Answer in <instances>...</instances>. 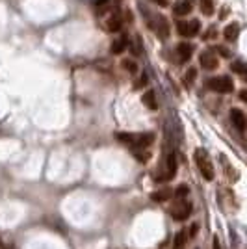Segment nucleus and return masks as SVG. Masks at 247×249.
<instances>
[{"mask_svg":"<svg viewBox=\"0 0 247 249\" xmlns=\"http://www.w3.org/2000/svg\"><path fill=\"white\" fill-rule=\"evenodd\" d=\"M230 121H232V124L236 126L240 132H244V130L247 128L246 114H244L242 110H238V108H232V110H230Z\"/></svg>","mask_w":247,"mask_h":249,"instance_id":"9","label":"nucleus"},{"mask_svg":"<svg viewBox=\"0 0 247 249\" xmlns=\"http://www.w3.org/2000/svg\"><path fill=\"white\" fill-rule=\"evenodd\" d=\"M195 76H197V69H194V67H192V69H188V71H186V76H184L186 84L190 86V84L195 80Z\"/></svg>","mask_w":247,"mask_h":249,"instance_id":"23","label":"nucleus"},{"mask_svg":"<svg viewBox=\"0 0 247 249\" xmlns=\"http://www.w3.org/2000/svg\"><path fill=\"white\" fill-rule=\"evenodd\" d=\"M194 158H195V164L199 167V171H201V175L205 177L206 180H214V166H212V162H210L205 149H197Z\"/></svg>","mask_w":247,"mask_h":249,"instance_id":"2","label":"nucleus"},{"mask_svg":"<svg viewBox=\"0 0 247 249\" xmlns=\"http://www.w3.org/2000/svg\"><path fill=\"white\" fill-rule=\"evenodd\" d=\"M205 86L210 91H216V93H232V89H234V82H232L229 76H214V78H208L205 82Z\"/></svg>","mask_w":247,"mask_h":249,"instance_id":"3","label":"nucleus"},{"mask_svg":"<svg viewBox=\"0 0 247 249\" xmlns=\"http://www.w3.org/2000/svg\"><path fill=\"white\" fill-rule=\"evenodd\" d=\"M230 69H232V73L236 74H242V76H246L247 74V65L244 62H232V65H230Z\"/></svg>","mask_w":247,"mask_h":249,"instance_id":"18","label":"nucleus"},{"mask_svg":"<svg viewBox=\"0 0 247 249\" xmlns=\"http://www.w3.org/2000/svg\"><path fill=\"white\" fill-rule=\"evenodd\" d=\"M115 140L128 143L132 149H145L155 142L153 132H140V134H130V132H115Z\"/></svg>","mask_w":247,"mask_h":249,"instance_id":"1","label":"nucleus"},{"mask_svg":"<svg viewBox=\"0 0 247 249\" xmlns=\"http://www.w3.org/2000/svg\"><path fill=\"white\" fill-rule=\"evenodd\" d=\"M197 229H199V225H197V223H194V225L190 227V232H188V234H190V236H195V234H197Z\"/></svg>","mask_w":247,"mask_h":249,"instance_id":"28","label":"nucleus"},{"mask_svg":"<svg viewBox=\"0 0 247 249\" xmlns=\"http://www.w3.org/2000/svg\"><path fill=\"white\" fill-rule=\"evenodd\" d=\"M186 246V232H176L175 236V242H173V249H184Z\"/></svg>","mask_w":247,"mask_h":249,"instance_id":"19","label":"nucleus"},{"mask_svg":"<svg viewBox=\"0 0 247 249\" xmlns=\"http://www.w3.org/2000/svg\"><path fill=\"white\" fill-rule=\"evenodd\" d=\"M106 28H108V32H121L123 30V19L119 15H112L106 22Z\"/></svg>","mask_w":247,"mask_h":249,"instance_id":"16","label":"nucleus"},{"mask_svg":"<svg viewBox=\"0 0 247 249\" xmlns=\"http://www.w3.org/2000/svg\"><path fill=\"white\" fill-rule=\"evenodd\" d=\"M153 28L156 30V34H158L160 39H167L169 34H171V32H169V22L165 21L164 17H160V15L156 17V22L153 24Z\"/></svg>","mask_w":247,"mask_h":249,"instance_id":"11","label":"nucleus"},{"mask_svg":"<svg viewBox=\"0 0 247 249\" xmlns=\"http://www.w3.org/2000/svg\"><path fill=\"white\" fill-rule=\"evenodd\" d=\"M194 10V2L192 0H176V4L173 6V13L176 17H184V15H190Z\"/></svg>","mask_w":247,"mask_h":249,"instance_id":"10","label":"nucleus"},{"mask_svg":"<svg viewBox=\"0 0 247 249\" xmlns=\"http://www.w3.org/2000/svg\"><path fill=\"white\" fill-rule=\"evenodd\" d=\"M244 78H246V80H247V74H246V76H244Z\"/></svg>","mask_w":247,"mask_h":249,"instance_id":"33","label":"nucleus"},{"mask_svg":"<svg viewBox=\"0 0 247 249\" xmlns=\"http://www.w3.org/2000/svg\"><path fill=\"white\" fill-rule=\"evenodd\" d=\"M238 34H240V26H238V22H230L225 30H223V37H225L227 41H236Z\"/></svg>","mask_w":247,"mask_h":249,"instance_id":"12","label":"nucleus"},{"mask_svg":"<svg viewBox=\"0 0 247 249\" xmlns=\"http://www.w3.org/2000/svg\"><path fill=\"white\" fill-rule=\"evenodd\" d=\"M214 249H219V240L214 238Z\"/></svg>","mask_w":247,"mask_h":249,"instance_id":"31","label":"nucleus"},{"mask_svg":"<svg viewBox=\"0 0 247 249\" xmlns=\"http://www.w3.org/2000/svg\"><path fill=\"white\" fill-rule=\"evenodd\" d=\"M216 51L221 54V56H225V58H229L230 56V52H229V49H225V47H216Z\"/></svg>","mask_w":247,"mask_h":249,"instance_id":"27","label":"nucleus"},{"mask_svg":"<svg viewBox=\"0 0 247 249\" xmlns=\"http://www.w3.org/2000/svg\"><path fill=\"white\" fill-rule=\"evenodd\" d=\"M147 82H149V76H147V73H141V76H140V80L134 84L136 89H140V88H143V86H147Z\"/></svg>","mask_w":247,"mask_h":249,"instance_id":"24","label":"nucleus"},{"mask_svg":"<svg viewBox=\"0 0 247 249\" xmlns=\"http://www.w3.org/2000/svg\"><path fill=\"white\" fill-rule=\"evenodd\" d=\"M104 2H106V0H97V4H104Z\"/></svg>","mask_w":247,"mask_h":249,"instance_id":"32","label":"nucleus"},{"mask_svg":"<svg viewBox=\"0 0 247 249\" xmlns=\"http://www.w3.org/2000/svg\"><path fill=\"white\" fill-rule=\"evenodd\" d=\"M130 49H132V54H134V56H140V54L143 52V45H141V37H140V36H136L134 45H132Z\"/></svg>","mask_w":247,"mask_h":249,"instance_id":"20","label":"nucleus"},{"mask_svg":"<svg viewBox=\"0 0 247 249\" xmlns=\"http://www.w3.org/2000/svg\"><path fill=\"white\" fill-rule=\"evenodd\" d=\"M176 32L184 37H194V36H199L201 32V22L194 19V21H178L176 22Z\"/></svg>","mask_w":247,"mask_h":249,"instance_id":"5","label":"nucleus"},{"mask_svg":"<svg viewBox=\"0 0 247 249\" xmlns=\"http://www.w3.org/2000/svg\"><path fill=\"white\" fill-rule=\"evenodd\" d=\"M121 65H123L128 73H132V74L138 73V65H136V62H132V60H123V63H121Z\"/></svg>","mask_w":247,"mask_h":249,"instance_id":"21","label":"nucleus"},{"mask_svg":"<svg viewBox=\"0 0 247 249\" xmlns=\"http://www.w3.org/2000/svg\"><path fill=\"white\" fill-rule=\"evenodd\" d=\"M240 99H242L244 103H247V89H244V91H240Z\"/></svg>","mask_w":247,"mask_h":249,"instance_id":"29","label":"nucleus"},{"mask_svg":"<svg viewBox=\"0 0 247 249\" xmlns=\"http://www.w3.org/2000/svg\"><path fill=\"white\" fill-rule=\"evenodd\" d=\"M173 194H175V192H173L171 188H162V190L155 192L151 197H153V201H156V203H164V201L173 197Z\"/></svg>","mask_w":247,"mask_h":249,"instance_id":"14","label":"nucleus"},{"mask_svg":"<svg viewBox=\"0 0 247 249\" xmlns=\"http://www.w3.org/2000/svg\"><path fill=\"white\" fill-rule=\"evenodd\" d=\"M192 210H194L192 203L186 201V199H178L176 205H173V207L169 208L171 216H173V219H176V221H184V219H188L190 218V214H192Z\"/></svg>","mask_w":247,"mask_h":249,"instance_id":"4","label":"nucleus"},{"mask_svg":"<svg viewBox=\"0 0 247 249\" xmlns=\"http://www.w3.org/2000/svg\"><path fill=\"white\" fill-rule=\"evenodd\" d=\"M156 4H160V6H167V0H155Z\"/></svg>","mask_w":247,"mask_h":249,"instance_id":"30","label":"nucleus"},{"mask_svg":"<svg viewBox=\"0 0 247 249\" xmlns=\"http://www.w3.org/2000/svg\"><path fill=\"white\" fill-rule=\"evenodd\" d=\"M199 4H201V11L205 15H212L214 13V0H199Z\"/></svg>","mask_w":247,"mask_h":249,"instance_id":"17","label":"nucleus"},{"mask_svg":"<svg viewBox=\"0 0 247 249\" xmlns=\"http://www.w3.org/2000/svg\"><path fill=\"white\" fill-rule=\"evenodd\" d=\"M186 194H188V188H186V186L178 188V190H176V192H175L176 199H182V197H184V196H186Z\"/></svg>","mask_w":247,"mask_h":249,"instance_id":"25","label":"nucleus"},{"mask_svg":"<svg viewBox=\"0 0 247 249\" xmlns=\"http://www.w3.org/2000/svg\"><path fill=\"white\" fill-rule=\"evenodd\" d=\"M141 101L143 104L149 108V110H158V103H156V93L153 89H149V91H145V95L141 97Z\"/></svg>","mask_w":247,"mask_h":249,"instance_id":"15","label":"nucleus"},{"mask_svg":"<svg viewBox=\"0 0 247 249\" xmlns=\"http://www.w3.org/2000/svg\"><path fill=\"white\" fill-rule=\"evenodd\" d=\"M132 155H134L140 162H147V160H149V156H151L149 153H143V149H132Z\"/></svg>","mask_w":247,"mask_h":249,"instance_id":"22","label":"nucleus"},{"mask_svg":"<svg viewBox=\"0 0 247 249\" xmlns=\"http://www.w3.org/2000/svg\"><path fill=\"white\" fill-rule=\"evenodd\" d=\"M199 63H201V67H203V69H206V71H214L217 65H219L216 54H214L212 51L201 52V56H199Z\"/></svg>","mask_w":247,"mask_h":249,"instance_id":"6","label":"nucleus"},{"mask_svg":"<svg viewBox=\"0 0 247 249\" xmlns=\"http://www.w3.org/2000/svg\"><path fill=\"white\" fill-rule=\"evenodd\" d=\"M208 34H205V36H203V37H205V39H212V37H216V28H214V26H210V28H208Z\"/></svg>","mask_w":247,"mask_h":249,"instance_id":"26","label":"nucleus"},{"mask_svg":"<svg viewBox=\"0 0 247 249\" xmlns=\"http://www.w3.org/2000/svg\"><path fill=\"white\" fill-rule=\"evenodd\" d=\"M192 54H194V45L192 43H178L176 45V56H178V62L180 63L190 62Z\"/></svg>","mask_w":247,"mask_h":249,"instance_id":"8","label":"nucleus"},{"mask_svg":"<svg viewBox=\"0 0 247 249\" xmlns=\"http://www.w3.org/2000/svg\"><path fill=\"white\" fill-rule=\"evenodd\" d=\"M126 45H128V39H126V36H119L117 39H113V41H112V47H110V51H112V54H121V52L126 49Z\"/></svg>","mask_w":247,"mask_h":249,"instance_id":"13","label":"nucleus"},{"mask_svg":"<svg viewBox=\"0 0 247 249\" xmlns=\"http://www.w3.org/2000/svg\"><path fill=\"white\" fill-rule=\"evenodd\" d=\"M175 175H176V155L171 153V155L167 156V171H165L164 175L156 177V180H158V182H160V180L167 182V180H171Z\"/></svg>","mask_w":247,"mask_h":249,"instance_id":"7","label":"nucleus"}]
</instances>
